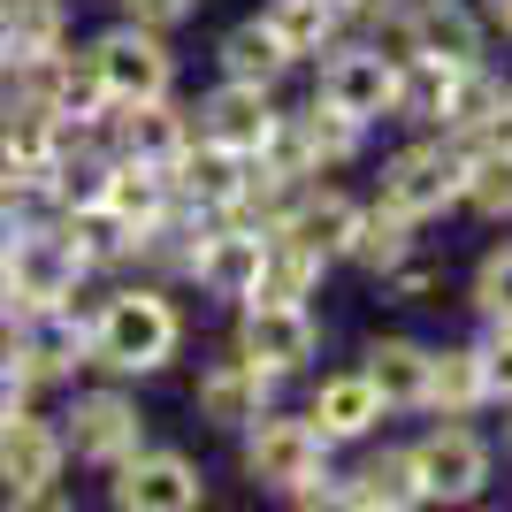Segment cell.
<instances>
[{"mask_svg":"<svg viewBox=\"0 0 512 512\" xmlns=\"http://www.w3.org/2000/svg\"><path fill=\"white\" fill-rule=\"evenodd\" d=\"M184 352V306L169 299V283H115L92 306V367L115 383H153L161 367H176Z\"/></svg>","mask_w":512,"mask_h":512,"instance_id":"1","label":"cell"},{"mask_svg":"<svg viewBox=\"0 0 512 512\" xmlns=\"http://www.w3.org/2000/svg\"><path fill=\"white\" fill-rule=\"evenodd\" d=\"M237 467L253 490L283 497V505H329L337 497V444L306 413H283V406L237 428Z\"/></svg>","mask_w":512,"mask_h":512,"instance_id":"2","label":"cell"},{"mask_svg":"<svg viewBox=\"0 0 512 512\" xmlns=\"http://www.w3.org/2000/svg\"><path fill=\"white\" fill-rule=\"evenodd\" d=\"M0 352L23 367L31 390H62L92 367V314L85 306H23L0 321Z\"/></svg>","mask_w":512,"mask_h":512,"instance_id":"3","label":"cell"},{"mask_svg":"<svg viewBox=\"0 0 512 512\" xmlns=\"http://www.w3.org/2000/svg\"><path fill=\"white\" fill-rule=\"evenodd\" d=\"M62 444H69V467H92V474H107V467H123L130 451L146 444V406H138V390L130 383H92V390H77L62 413Z\"/></svg>","mask_w":512,"mask_h":512,"instance_id":"4","label":"cell"},{"mask_svg":"<svg viewBox=\"0 0 512 512\" xmlns=\"http://www.w3.org/2000/svg\"><path fill=\"white\" fill-rule=\"evenodd\" d=\"M8 291H16V314L23 306H77L92 283V260L69 245V230L54 222V214H31L8 245Z\"/></svg>","mask_w":512,"mask_h":512,"instance_id":"5","label":"cell"},{"mask_svg":"<svg viewBox=\"0 0 512 512\" xmlns=\"http://www.w3.org/2000/svg\"><path fill=\"white\" fill-rule=\"evenodd\" d=\"M77 54L92 62V77H100V92L115 107L176 92V46H169V31H146V23H130V16H115L107 31H92Z\"/></svg>","mask_w":512,"mask_h":512,"instance_id":"6","label":"cell"},{"mask_svg":"<svg viewBox=\"0 0 512 512\" xmlns=\"http://www.w3.org/2000/svg\"><path fill=\"white\" fill-rule=\"evenodd\" d=\"M459 184H467V146L444 138V130H421V138H406L383 161L375 199L406 207L413 222H444V214H459Z\"/></svg>","mask_w":512,"mask_h":512,"instance_id":"7","label":"cell"},{"mask_svg":"<svg viewBox=\"0 0 512 512\" xmlns=\"http://www.w3.org/2000/svg\"><path fill=\"white\" fill-rule=\"evenodd\" d=\"M62 474H69L62 421H46V413H31V406L0 421V505H8V512H31V505H69Z\"/></svg>","mask_w":512,"mask_h":512,"instance_id":"8","label":"cell"},{"mask_svg":"<svg viewBox=\"0 0 512 512\" xmlns=\"http://www.w3.org/2000/svg\"><path fill=\"white\" fill-rule=\"evenodd\" d=\"M406 451H413L421 505H474V497L490 490V474H497L490 436H482V428H467V421H444V413H436V428H421Z\"/></svg>","mask_w":512,"mask_h":512,"instance_id":"9","label":"cell"},{"mask_svg":"<svg viewBox=\"0 0 512 512\" xmlns=\"http://www.w3.org/2000/svg\"><path fill=\"white\" fill-rule=\"evenodd\" d=\"M107 505L115 512H199L207 505V474H199L192 451L146 436L123 467H107Z\"/></svg>","mask_w":512,"mask_h":512,"instance_id":"10","label":"cell"},{"mask_svg":"<svg viewBox=\"0 0 512 512\" xmlns=\"http://www.w3.org/2000/svg\"><path fill=\"white\" fill-rule=\"evenodd\" d=\"M230 352H245L276 383H291V375H306L321 360V314L314 306H291V299H245L237 306V329H230Z\"/></svg>","mask_w":512,"mask_h":512,"instance_id":"11","label":"cell"},{"mask_svg":"<svg viewBox=\"0 0 512 512\" xmlns=\"http://www.w3.org/2000/svg\"><path fill=\"white\" fill-rule=\"evenodd\" d=\"M314 100L344 107L352 123H390L398 115V62H390L375 39H337L329 54L314 62Z\"/></svg>","mask_w":512,"mask_h":512,"instance_id":"12","label":"cell"},{"mask_svg":"<svg viewBox=\"0 0 512 512\" xmlns=\"http://www.w3.org/2000/svg\"><path fill=\"white\" fill-rule=\"evenodd\" d=\"M260 253H268V230L260 222H207L199 230V253H192V283H199V299L214 306H245L253 299V283H260Z\"/></svg>","mask_w":512,"mask_h":512,"instance_id":"13","label":"cell"},{"mask_svg":"<svg viewBox=\"0 0 512 512\" xmlns=\"http://www.w3.org/2000/svg\"><path fill=\"white\" fill-rule=\"evenodd\" d=\"M276 375L268 367H253L245 352H222V360L199 367V383H192V413L207 428H222V436H237L245 421H260V413L276 406Z\"/></svg>","mask_w":512,"mask_h":512,"instance_id":"14","label":"cell"},{"mask_svg":"<svg viewBox=\"0 0 512 512\" xmlns=\"http://www.w3.org/2000/svg\"><path fill=\"white\" fill-rule=\"evenodd\" d=\"M192 123H199V138H214V146H230V153H245V161H253V153L276 138L283 107H276V92H268V85L214 77V92L192 107Z\"/></svg>","mask_w":512,"mask_h":512,"instance_id":"15","label":"cell"},{"mask_svg":"<svg viewBox=\"0 0 512 512\" xmlns=\"http://www.w3.org/2000/svg\"><path fill=\"white\" fill-rule=\"evenodd\" d=\"M107 138H115V153H130V161L176 169V161H184V146L199 138V123H192V107L176 100V92H161V100H130V107H115Z\"/></svg>","mask_w":512,"mask_h":512,"instance_id":"16","label":"cell"},{"mask_svg":"<svg viewBox=\"0 0 512 512\" xmlns=\"http://www.w3.org/2000/svg\"><path fill=\"white\" fill-rule=\"evenodd\" d=\"M169 184H176V207L207 214V222H230L245 207V153L214 146V138H192L184 161L169 169Z\"/></svg>","mask_w":512,"mask_h":512,"instance_id":"17","label":"cell"},{"mask_svg":"<svg viewBox=\"0 0 512 512\" xmlns=\"http://www.w3.org/2000/svg\"><path fill=\"white\" fill-rule=\"evenodd\" d=\"M306 421H314L321 436L344 451V444H367V436L390 421V406H383V390L367 383L360 367H337V375H321V383H314V398H306Z\"/></svg>","mask_w":512,"mask_h":512,"instance_id":"18","label":"cell"},{"mask_svg":"<svg viewBox=\"0 0 512 512\" xmlns=\"http://www.w3.org/2000/svg\"><path fill=\"white\" fill-rule=\"evenodd\" d=\"M100 207L115 214L130 230V245L161 222V214H176V184H169V169H153V161H130V153H115L107 146V169H100Z\"/></svg>","mask_w":512,"mask_h":512,"instance_id":"19","label":"cell"},{"mask_svg":"<svg viewBox=\"0 0 512 512\" xmlns=\"http://www.w3.org/2000/svg\"><path fill=\"white\" fill-rule=\"evenodd\" d=\"M413 54L474 69V62H490V23H482L474 0H413Z\"/></svg>","mask_w":512,"mask_h":512,"instance_id":"20","label":"cell"},{"mask_svg":"<svg viewBox=\"0 0 512 512\" xmlns=\"http://www.w3.org/2000/svg\"><path fill=\"white\" fill-rule=\"evenodd\" d=\"M337 512H413L421 505V482H413V451L383 444L375 459H360L352 474H337Z\"/></svg>","mask_w":512,"mask_h":512,"instance_id":"21","label":"cell"},{"mask_svg":"<svg viewBox=\"0 0 512 512\" xmlns=\"http://www.w3.org/2000/svg\"><path fill=\"white\" fill-rule=\"evenodd\" d=\"M337 260L321 253V245H306L299 230H268V253H260V283H253V299H291V306H306L321 291V276H329Z\"/></svg>","mask_w":512,"mask_h":512,"instance_id":"22","label":"cell"},{"mask_svg":"<svg viewBox=\"0 0 512 512\" xmlns=\"http://www.w3.org/2000/svg\"><path fill=\"white\" fill-rule=\"evenodd\" d=\"M360 375L383 390L390 413H421L428 406V344L421 337H375L360 352Z\"/></svg>","mask_w":512,"mask_h":512,"instance_id":"23","label":"cell"},{"mask_svg":"<svg viewBox=\"0 0 512 512\" xmlns=\"http://www.w3.org/2000/svg\"><path fill=\"white\" fill-rule=\"evenodd\" d=\"M490 406V383H482V352L474 344H428V406L444 421H474Z\"/></svg>","mask_w":512,"mask_h":512,"instance_id":"24","label":"cell"},{"mask_svg":"<svg viewBox=\"0 0 512 512\" xmlns=\"http://www.w3.org/2000/svg\"><path fill=\"white\" fill-rule=\"evenodd\" d=\"M360 207H367V199H352L344 184H321V176H314V184L299 192V207L283 214V230H299L306 245H321L329 260H344V253H352V230H360Z\"/></svg>","mask_w":512,"mask_h":512,"instance_id":"25","label":"cell"},{"mask_svg":"<svg viewBox=\"0 0 512 512\" xmlns=\"http://www.w3.org/2000/svg\"><path fill=\"white\" fill-rule=\"evenodd\" d=\"M260 23L283 39L291 62H321V54L344 39V23H352V16H344L337 0H260Z\"/></svg>","mask_w":512,"mask_h":512,"instance_id":"26","label":"cell"},{"mask_svg":"<svg viewBox=\"0 0 512 512\" xmlns=\"http://www.w3.org/2000/svg\"><path fill=\"white\" fill-rule=\"evenodd\" d=\"M214 69H222V77H237V85H268V92H276L299 62L283 54V39H276L260 16H245V23H230V31L214 39Z\"/></svg>","mask_w":512,"mask_h":512,"instance_id":"27","label":"cell"},{"mask_svg":"<svg viewBox=\"0 0 512 512\" xmlns=\"http://www.w3.org/2000/svg\"><path fill=\"white\" fill-rule=\"evenodd\" d=\"M421 230L428 222H413L406 207H390V199H367L360 207V230H352V268H367V276H383V268H398V260L421 245Z\"/></svg>","mask_w":512,"mask_h":512,"instance_id":"28","label":"cell"},{"mask_svg":"<svg viewBox=\"0 0 512 512\" xmlns=\"http://www.w3.org/2000/svg\"><path fill=\"white\" fill-rule=\"evenodd\" d=\"M459 214H474V222H512V138L467 146V184H459Z\"/></svg>","mask_w":512,"mask_h":512,"instance_id":"29","label":"cell"},{"mask_svg":"<svg viewBox=\"0 0 512 512\" xmlns=\"http://www.w3.org/2000/svg\"><path fill=\"white\" fill-rule=\"evenodd\" d=\"M54 222H62V230H69V245H77V253L92 260V276H100V268H123V260H130V230H123V222H115V214L100 207V199L54 207Z\"/></svg>","mask_w":512,"mask_h":512,"instance_id":"30","label":"cell"},{"mask_svg":"<svg viewBox=\"0 0 512 512\" xmlns=\"http://www.w3.org/2000/svg\"><path fill=\"white\" fill-rule=\"evenodd\" d=\"M451 77H459V69H451V62H428V54L398 62V115H390V123L436 130V123H444V100H451Z\"/></svg>","mask_w":512,"mask_h":512,"instance_id":"31","label":"cell"},{"mask_svg":"<svg viewBox=\"0 0 512 512\" xmlns=\"http://www.w3.org/2000/svg\"><path fill=\"white\" fill-rule=\"evenodd\" d=\"M467 306L482 321H512V237L505 245H490V253L474 260V276H467Z\"/></svg>","mask_w":512,"mask_h":512,"instance_id":"32","label":"cell"},{"mask_svg":"<svg viewBox=\"0 0 512 512\" xmlns=\"http://www.w3.org/2000/svg\"><path fill=\"white\" fill-rule=\"evenodd\" d=\"M375 283H383V299H390V306H436L451 276H444V260H428L421 245H413V253L398 260V268H383Z\"/></svg>","mask_w":512,"mask_h":512,"instance_id":"33","label":"cell"},{"mask_svg":"<svg viewBox=\"0 0 512 512\" xmlns=\"http://www.w3.org/2000/svg\"><path fill=\"white\" fill-rule=\"evenodd\" d=\"M482 383H490V406H512V321H482Z\"/></svg>","mask_w":512,"mask_h":512,"instance_id":"34","label":"cell"},{"mask_svg":"<svg viewBox=\"0 0 512 512\" xmlns=\"http://www.w3.org/2000/svg\"><path fill=\"white\" fill-rule=\"evenodd\" d=\"M130 23H146V31H184V23L207 8V0H115Z\"/></svg>","mask_w":512,"mask_h":512,"instance_id":"35","label":"cell"},{"mask_svg":"<svg viewBox=\"0 0 512 512\" xmlns=\"http://www.w3.org/2000/svg\"><path fill=\"white\" fill-rule=\"evenodd\" d=\"M31 398H39V390L23 383V367L8 360V352H0V421H8V413H23V406H31Z\"/></svg>","mask_w":512,"mask_h":512,"instance_id":"36","label":"cell"},{"mask_svg":"<svg viewBox=\"0 0 512 512\" xmlns=\"http://www.w3.org/2000/svg\"><path fill=\"white\" fill-rule=\"evenodd\" d=\"M482 23H490V31H505V39H512V0H482Z\"/></svg>","mask_w":512,"mask_h":512,"instance_id":"37","label":"cell"},{"mask_svg":"<svg viewBox=\"0 0 512 512\" xmlns=\"http://www.w3.org/2000/svg\"><path fill=\"white\" fill-rule=\"evenodd\" d=\"M16 314V291H8V253H0V321Z\"/></svg>","mask_w":512,"mask_h":512,"instance_id":"38","label":"cell"},{"mask_svg":"<svg viewBox=\"0 0 512 512\" xmlns=\"http://www.w3.org/2000/svg\"><path fill=\"white\" fill-rule=\"evenodd\" d=\"M505 413H512V406H505ZM505 459H512V421H505Z\"/></svg>","mask_w":512,"mask_h":512,"instance_id":"39","label":"cell"},{"mask_svg":"<svg viewBox=\"0 0 512 512\" xmlns=\"http://www.w3.org/2000/svg\"><path fill=\"white\" fill-rule=\"evenodd\" d=\"M337 8H344V16H360V0H337Z\"/></svg>","mask_w":512,"mask_h":512,"instance_id":"40","label":"cell"}]
</instances>
